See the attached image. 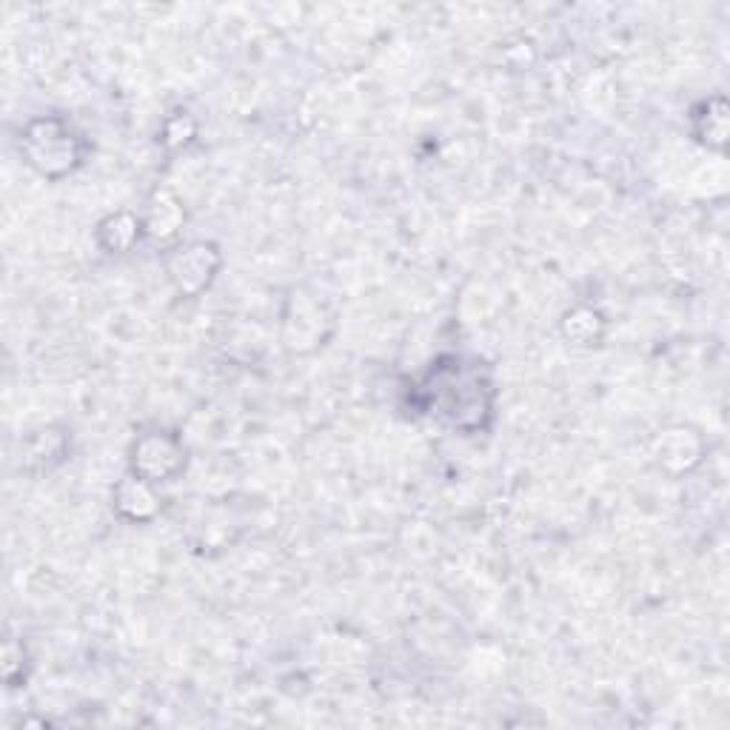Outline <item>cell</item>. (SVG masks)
I'll list each match as a JSON object with an SVG mask.
<instances>
[{
  "label": "cell",
  "instance_id": "obj_1",
  "mask_svg": "<svg viewBox=\"0 0 730 730\" xmlns=\"http://www.w3.org/2000/svg\"><path fill=\"white\" fill-rule=\"evenodd\" d=\"M23 155L26 163L37 175L43 177H57L69 175L75 166L84 157V143L75 132H71L69 123L57 118H41L32 120L23 132Z\"/></svg>",
  "mask_w": 730,
  "mask_h": 730
},
{
  "label": "cell",
  "instance_id": "obj_2",
  "mask_svg": "<svg viewBox=\"0 0 730 730\" xmlns=\"http://www.w3.org/2000/svg\"><path fill=\"white\" fill-rule=\"evenodd\" d=\"M186 465V451L172 434H143L132 445V474L146 483H169Z\"/></svg>",
  "mask_w": 730,
  "mask_h": 730
},
{
  "label": "cell",
  "instance_id": "obj_3",
  "mask_svg": "<svg viewBox=\"0 0 730 730\" xmlns=\"http://www.w3.org/2000/svg\"><path fill=\"white\" fill-rule=\"evenodd\" d=\"M220 268V252L211 243H191L169 261V274L180 295H200Z\"/></svg>",
  "mask_w": 730,
  "mask_h": 730
},
{
  "label": "cell",
  "instance_id": "obj_4",
  "mask_svg": "<svg viewBox=\"0 0 730 730\" xmlns=\"http://www.w3.org/2000/svg\"><path fill=\"white\" fill-rule=\"evenodd\" d=\"M114 508H118L120 517H126V520L148 522L161 511V499L152 491V483L129 474L126 479H120V483L114 485Z\"/></svg>",
  "mask_w": 730,
  "mask_h": 730
},
{
  "label": "cell",
  "instance_id": "obj_5",
  "mask_svg": "<svg viewBox=\"0 0 730 730\" xmlns=\"http://www.w3.org/2000/svg\"><path fill=\"white\" fill-rule=\"evenodd\" d=\"M694 134L696 141L708 148L722 152L728 143V103L725 98H710L694 109Z\"/></svg>",
  "mask_w": 730,
  "mask_h": 730
},
{
  "label": "cell",
  "instance_id": "obj_6",
  "mask_svg": "<svg viewBox=\"0 0 730 730\" xmlns=\"http://www.w3.org/2000/svg\"><path fill=\"white\" fill-rule=\"evenodd\" d=\"M182 218H186V214H182L180 203H177V197L172 195V191H157L155 200H152V206H148L146 229L152 237L169 240L177 234Z\"/></svg>",
  "mask_w": 730,
  "mask_h": 730
},
{
  "label": "cell",
  "instance_id": "obj_7",
  "mask_svg": "<svg viewBox=\"0 0 730 730\" xmlns=\"http://www.w3.org/2000/svg\"><path fill=\"white\" fill-rule=\"evenodd\" d=\"M137 237H141V220L126 211L106 218L98 229V240L106 252H129Z\"/></svg>",
  "mask_w": 730,
  "mask_h": 730
},
{
  "label": "cell",
  "instance_id": "obj_8",
  "mask_svg": "<svg viewBox=\"0 0 730 730\" xmlns=\"http://www.w3.org/2000/svg\"><path fill=\"white\" fill-rule=\"evenodd\" d=\"M679 454H685L690 465L699 463V454H703V443H699V436L688 429H676L667 431L665 440L660 443V460L662 463H671V460H679Z\"/></svg>",
  "mask_w": 730,
  "mask_h": 730
},
{
  "label": "cell",
  "instance_id": "obj_9",
  "mask_svg": "<svg viewBox=\"0 0 730 730\" xmlns=\"http://www.w3.org/2000/svg\"><path fill=\"white\" fill-rule=\"evenodd\" d=\"M602 334V317L590 309H576L574 314L565 317V338L579 345H590Z\"/></svg>",
  "mask_w": 730,
  "mask_h": 730
}]
</instances>
